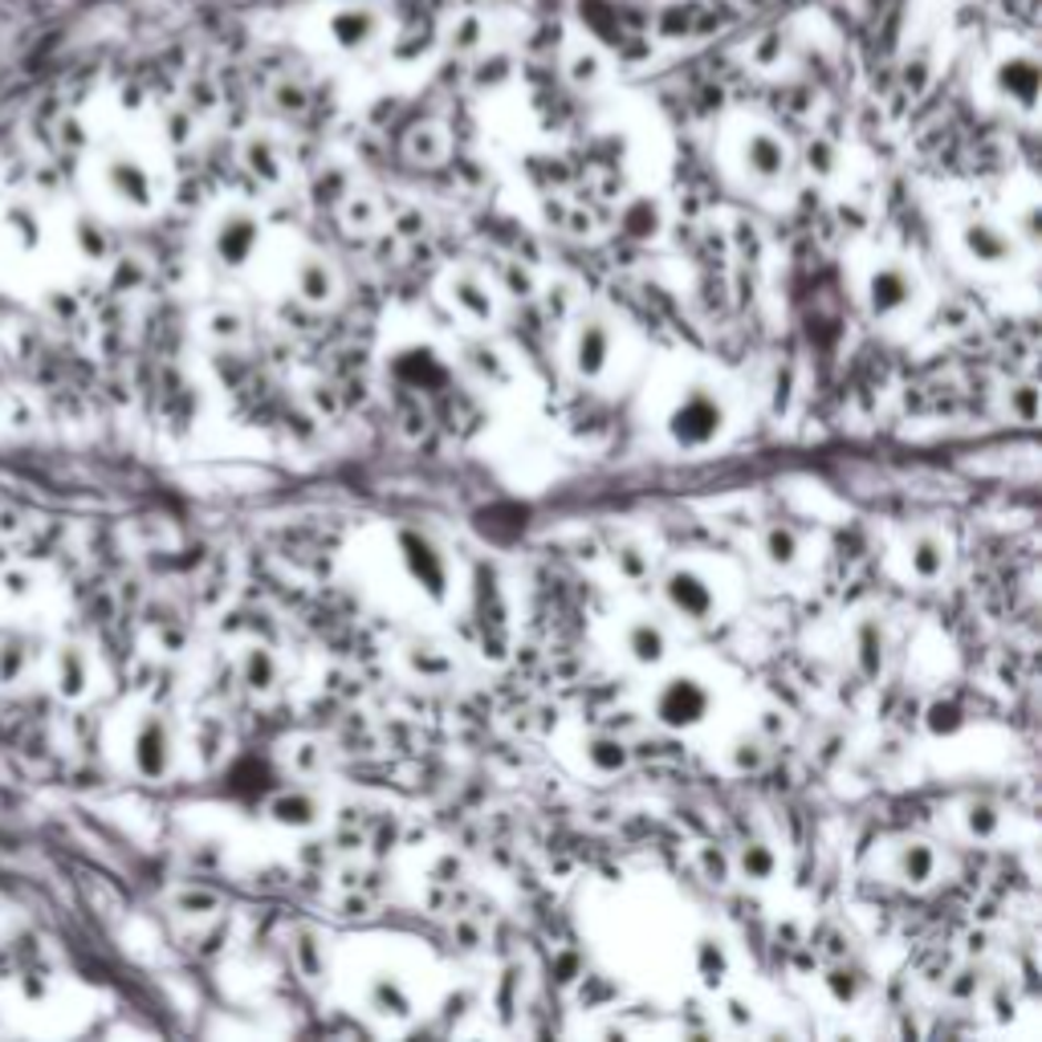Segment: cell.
<instances>
[{
    "label": "cell",
    "mask_w": 1042,
    "mask_h": 1042,
    "mask_svg": "<svg viewBox=\"0 0 1042 1042\" xmlns=\"http://www.w3.org/2000/svg\"><path fill=\"white\" fill-rule=\"evenodd\" d=\"M725 427V407L713 391L692 388L684 400L677 403V412L668 415V436L677 440L680 448H704L713 444L716 432Z\"/></svg>",
    "instance_id": "6da1fadb"
},
{
    "label": "cell",
    "mask_w": 1042,
    "mask_h": 1042,
    "mask_svg": "<svg viewBox=\"0 0 1042 1042\" xmlns=\"http://www.w3.org/2000/svg\"><path fill=\"white\" fill-rule=\"evenodd\" d=\"M709 713V689L692 677H672L656 697V716L668 729H689Z\"/></svg>",
    "instance_id": "7a4b0ae2"
},
{
    "label": "cell",
    "mask_w": 1042,
    "mask_h": 1042,
    "mask_svg": "<svg viewBox=\"0 0 1042 1042\" xmlns=\"http://www.w3.org/2000/svg\"><path fill=\"white\" fill-rule=\"evenodd\" d=\"M664 599L677 616L692 619V623H701V619L713 616V587H709L697 570H684V566L664 578Z\"/></svg>",
    "instance_id": "3957f363"
},
{
    "label": "cell",
    "mask_w": 1042,
    "mask_h": 1042,
    "mask_svg": "<svg viewBox=\"0 0 1042 1042\" xmlns=\"http://www.w3.org/2000/svg\"><path fill=\"white\" fill-rule=\"evenodd\" d=\"M912 298H917V281H912L900 265H884V269H876L871 281H867V310L876 318L900 314Z\"/></svg>",
    "instance_id": "277c9868"
},
{
    "label": "cell",
    "mask_w": 1042,
    "mask_h": 1042,
    "mask_svg": "<svg viewBox=\"0 0 1042 1042\" xmlns=\"http://www.w3.org/2000/svg\"><path fill=\"white\" fill-rule=\"evenodd\" d=\"M257 240H261V220L252 213H233V216H225V225L216 228V257H220L228 269H240V265L252 257Z\"/></svg>",
    "instance_id": "5b68a950"
},
{
    "label": "cell",
    "mask_w": 1042,
    "mask_h": 1042,
    "mask_svg": "<svg viewBox=\"0 0 1042 1042\" xmlns=\"http://www.w3.org/2000/svg\"><path fill=\"white\" fill-rule=\"evenodd\" d=\"M607 359H611V330L599 318H587L575 334V371L582 379L603 375Z\"/></svg>",
    "instance_id": "8992f818"
},
{
    "label": "cell",
    "mask_w": 1042,
    "mask_h": 1042,
    "mask_svg": "<svg viewBox=\"0 0 1042 1042\" xmlns=\"http://www.w3.org/2000/svg\"><path fill=\"white\" fill-rule=\"evenodd\" d=\"M745 172L762 179V184L782 179L786 176V147L774 135H766V131L750 135V143H745Z\"/></svg>",
    "instance_id": "52a82bcc"
},
{
    "label": "cell",
    "mask_w": 1042,
    "mask_h": 1042,
    "mask_svg": "<svg viewBox=\"0 0 1042 1042\" xmlns=\"http://www.w3.org/2000/svg\"><path fill=\"white\" fill-rule=\"evenodd\" d=\"M966 252L973 257V261L981 265H1005L1014 261V245H1010V237H1002L993 225H969L966 228Z\"/></svg>",
    "instance_id": "ba28073f"
},
{
    "label": "cell",
    "mask_w": 1042,
    "mask_h": 1042,
    "mask_svg": "<svg viewBox=\"0 0 1042 1042\" xmlns=\"http://www.w3.org/2000/svg\"><path fill=\"white\" fill-rule=\"evenodd\" d=\"M623 643H628L631 660L643 664V668H656L668 656V636H664L660 623H652V619H636V623L628 628V640Z\"/></svg>",
    "instance_id": "9c48e42d"
},
{
    "label": "cell",
    "mask_w": 1042,
    "mask_h": 1042,
    "mask_svg": "<svg viewBox=\"0 0 1042 1042\" xmlns=\"http://www.w3.org/2000/svg\"><path fill=\"white\" fill-rule=\"evenodd\" d=\"M167 725L159 721V716H152L147 725H143V733H138V750H135V762L138 770L147 774V778H159L167 770Z\"/></svg>",
    "instance_id": "30bf717a"
},
{
    "label": "cell",
    "mask_w": 1042,
    "mask_h": 1042,
    "mask_svg": "<svg viewBox=\"0 0 1042 1042\" xmlns=\"http://www.w3.org/2000/svg\"><path fill=\"white\" fill-rule=\"evenodd\" d=\"M896 876L905 879L908 888H925L937 876V852L929 843H905L896 855Z\"/></svg>",
    "instance_id": "8fae6325"
},
{
    "label": "cell",
    "mask_w": 1042,
    "mask_h": 1042,
    "mask_svg": "<svg viewBox=\"0 0 1042 1042\" xmlns=\"http://www.w3.org/2000/svg\"><path fill=\"white\" fill-rule=\"evenodd\" d=\"M269 815H274L281 827H310V823H318V798L298 786V791L277 794L274 803H269Z\"/></svg>",
    "instance_id": "7c38bea8"
},
{
    "label": "cell",
    "mask_w": 1042,
    "mask_h": 1042,
    "mask_svg": "<svg viewBox=\"0 0 1042 1042\" xmlns=\"http://www.w3.org/2000/svg\"><path fill=\"white\" fill-rule=\"evenodd\" d=\"M371 1010H375L379 1018H407L412 1014V993H407V986H403L400 978H391V973H383V978L371 981Z\"/></svg>",
    "instance_id": "4fadbf2b"
},
{
    "label": "cell",
    "mask_w": 1042,
    "mask_h": 1042,
    "mask_svg": "<svg viewBox=\"0 0 1042 1042\" xmlns=\"http://www.w3.org/2000/svg\"><path fill=\"white\" fill-rule=\"evenodd\" d=\"M998 90L1002 94H1010V99L1018 102V106H1034V94H1039V70H1034V62L1030 58H1022V62H1005L1002 74H998Z\"/></svg>",
    "instance_id": "5bb4252c"
},
{
    "label": "cell",
    "mask_w": 1042,
    "mask_h": 1042,
    "mask_svg": "<svg viewBox=\"0 0 1042 1042\" xmlns=\"http://www.w3.org/2000/svg\"><path fill=\"white\" fill-rule=\"evenodd\" d=\"M587 762L590 770H599V774H623L631 762V750L623 737H611V733H599V737L587 741Z\"/></svg>",
    "instance_id": "9a60e30c"
},
{
    "label": "cell",
    "mask_w": 1042,
    "mask_h": 1042,
    "mask_svg": "<svg viewBox=\"0 0 1042 1042\" xmlns=\"http://www.w3.org/2000/svg\"><path fill=\"white\" fill-rule=\"evenodd\" d=\"M298 293H302V302H310V306H327L330 298H334V274H330V265L310 257V261L298 269Z\"/></svg>",
    "instance_id": "2e32d148"
},
{
    "label": "cell",
    "mask_w": 1042,
    "mask_h": 1042,
    "mask_svg": "<svg viewBox=\"0 0 1042 1042\" xmlns=\"http://www.w3.org/2000/svg\"><path fill=\"white\" fill-rule=\"evenodd\" d=\"M762 550H766V558L774 566H794L798 563V554H803V538H798V529L786 526V522H774V526L762 534Z\"/></svg>",
    "instance_id": "e0dca14e"
},
{
    "label": "cell",
    "mask_w": 1042,
    "mask_h": 1042,
    "mask_svg": "<svg viewBox=\"0 0 1042 1042\" xmlns=\"http://www.w3.org/2000/svg\"><path fill=\"white\" fill-rule=\"evenodd\" d=\"M855 648H859V672L867 680H876L884 672V628L876 619H864L855 631Z\"/></svg>",
    "instance_id": "ac0fdd59"
},
{
    "label": "cell",
    "mask_w": 1042,
    "mask_h": 1042,
    "mask_svg": "<svg viewBox=\"0 0 1042 1042\" xmlns=\"http://www.w3.org/2000/svg\"><path fill=\"white\" fill-rule=\"evenodd\" d=\"M453 302L465 310L473 322H489L493 318V298H489V289L481 286L477 277H456L453 281Z\"/></svg>",
    "instance_id": "d6986e66"
},
{
    "label": "cell",
    "mask_w": 1042,
    "mask_h": 1042,
    "mask_svg": "<svg viewBox=\"0 0 1042 1042\" xmlns=\"http://www.w3.org/2000/svg\"><path fill=\"white\" fill-rule=\"evenodd\" d=\"M908 566H912V575L917 578H941L945 575V546L941 538H932V534H920L917 541H912V550H908Z\"/></svg>",
    "instance_id": "ffe728a7"
},
{
    "label": "cell",
    "mask_w": 1042,
    "mask_h": 1042,
    "mask_svg": "<svg viewBox=\"0 0 1042 1042\" xmlns=\"http://www.w3.org/2000/svg\"><path fill=\"white\" fill-rule=\"evenodd\" d=\"M966 830L973 835V839L990 843L998 830H1002V806L990 803V798H981V803H969L966 806Z\"/></svg>",
    "instance_id": "44dd1931"
},
{
    "label": "cell",
    "mask_w": 1042,
    "mask_h": 1042,
    "mask_svg": "<svg viewBox=\"0 0 1042 1042\" xmlns=\"http://www.w3.org/2000/svg\"><path fill=\"white\" fill-rule=\"evenodd\" d=\"M277 656L269 652V648H252L249 656H245V684L257 692H269L277 684Z\"/></svg>",
    "instance_id": "7402d4cb"
},
{
    "label": "cell",
    "mask_w": 1042,
    "mask_h": 1042,
    "mask_svg": "<svg viewBox=\"0 0 1042 1042\" xmlns=\"http://www.w3.org/2000/svg\"><path fill=\"white\" fill-rule=\"evenodd\" d=\"M725 969H729L725 945L716 941V937H701L697 941V973L704 978V986H716V981L725 978Z\"/></svg>",
    "instance_id": "603a6c76"
},
{
    "label": "cell",
    "mask_w": 1042,
    "mask_h": 1042,
    "mask_svg": "<svg viewBox=\"0 0 1042 1042\" xmlns=\"http://www.w3.org/2000/svg\"><path fill=\"white\" fill-rule=\"evenodd\" d=\"M293 961H298V969H302L306 978H322V973H327V957H322V945H318V937H314L310 929L293 937Z\"/></svg>",
    "instance_id": "cb8c5ba5"
},
{
    "label": "cell",
    "mask_w": 1042,
    "mask_h": 1042,
    "mask_svg": "<svg viewBox=\"0 0 1042 1042\" xmlns=\"http://www.w3.org/2000/svg\"><path fill=\"white\" fill-rule=\"evenodd\" d=\"M737 867H741V876L745 879H770L774 876V867H778V859H774V852H770L766 843H750V847L741 852Z\"/></svg>",
    "instance_id": "d4e9b609"
},
{
    "label": "cell",
    "mask_w": 1042,
    "mask_h": 1042,
    "mask_svg": "<svg viewBox=\"0 0 1042 1042\" xmlns=\"http://www.w3.org/2000/svg\"><path fill=\"white\" fill-rule=\"evenodd\" d=\"M827 990L835 1002H859V993H864V978L855 973V969H830L827 973Z\"/></svg>",
    "instance_id": "484cf974"
},
{
    "label": "cell",
    "mask_w": 1042,
    "mask_h": 1042,
    "mask_svg": "<svg viewBox=\"0 0 1042 1042\" xmlns=\"http://www.w3.org/2000/svg\"><path fill=\"white\" fill-rule=\"evenodd\" d=\"M929 729L941 737V733H957L961 729V704L953 701H932L929 704Z\"/></svg>",
    "instance_id": "4316f807"
},
{
    "label": "cell",
    "mask_w": 1042,
    "mask_h": 1042,
    "mask_svg": "<svg viewBox=\"0 0 1042 1042\" xmlns=\"http://www.w3.org/2000/svg\"><path fill=\"white\" fill-rule=\"evenodd\" d=\"M1010 412H1014L1022 424H1034V420H1039V388H1034V383H1022V388L1010 391Z\"/></svg>",
    "instance_id": "83f0119b"
},
{
    "label": "cell",
    "mask_w": 1042,
    "mask_h": 1042,
    "mask_svg": "<svg viewBox=\"0 0 1042 1042\" xmlns=\"http://www.w3.org/2000/svg\"><path fill=\"white\" fill-rule=\"evenodd\" d=\"M733 770H741V774H750V770H762L766 766V745L762 741H737L733 745Z\"/></svg>",
    "instance_id": "f1b7e54d"
},
{
    "label": "cell",
    "mask_w": 1042,
    "mask_h": 1042,
    "mask_svg": "<svg viewBox=\"0 0 1042 1042\" xmlns=\"http://www.w3.org/2000/svg\"><path fill=\"white\" fill-rule=\"evenodd\" d=\"M407 152H412L415 159H424V164H436L440 152H444V143H440V135L432 126H420L412 135V147H407Z\"/></svg>",
    "instance_id": "f546056e"
},
{
    "label": "cell",
    "mask_w": 1042,
    "mask_h": 1042,
    "mask_svg": "<svg viewBox=\"0 0 1042 1042\" xmlns=\"http://www.w3.org/2000/svg\"><path fill=\"white\" fill-rule=\"evenodd\" d=\"M347 225L359 233V228H375V204L367 200V196H354L351 208H347Z\"/></svg>",
    "instance_id": "4dcf8cb0"
},
{
    "label": "cell",
    "mask_w": 1042,
    "mask_h": 1042,
    "mask_svg": "<svg viewBox=\"0 0 1042 1042\" xmlns=\"http://www.w3.org/2000/svg\"><path fill=\"white\" fill-rule=\"evenodd\" d=\"M978 990H981V969H961V973H957V981L949 986V993H953V998H973Z\"/></svg>",
    "instance_id": "1f68e13d"
},
{
    "label": "cell",
    "mask_w": 1042,
    "mask_h": 1042,
    "mask_svg": "<svg viewBox=\"0 0 1042 1042\" xmlns=\"http://www.w3.org/2000/svg\"><path fill=\"white\" fill-rule=\"evenodd\" d=\"M619 570L628 578H640L643 570H648V563H643V554L636 550V546H623V550H619Z\"/></svg>",
    "instance_id": "d6a6232c"
},
{
    "label": "cell",
    "mask_w": 1042,
    "mask_h": 1042,
    "mask_svg": "<svg viewBox=\"0 0 1042 1042\" xmlns=\"http://www.w3.org/2000/svg\"><path fill=\"white\" fill-rule=\"evenodd\" d=\"M213 334L216 339H240V314H216L213 318Z\"/></svg>",
    "instance_id": "836d02e7"
},
{
    "label": "cell",
    "mask_w": 1042,
    "mask_h": 1042,
    "mask_svg": "<svg viewBox=\"0 0 1042 1042\" xmlns=\"http://www.w3.org/2000/svg\"><path fill=\"white\" fill-rule=\"evenodd\" d=\"M704 871H709V876L721 884V879H725V871H729L725 855H721V852H704Z\"/></svg>",
    "instance_id": "e575fe53"
},
{
    "label": "cell",
    "mask_w": 1042,
    "mask_h": 1042,
    "mask_svg": "<svg viewBox=\"0 0 1042 1042\" xmlns=\"http://www.w3.org/2000/svg\"><path fill=\"white\" fill-rule=\"evenodd\" d=\"M461 941H465V949H477V941H481V932L473 929V925H461Z\"/></svg>",
    "instance_id": "d590c367"
}]
</instances>
